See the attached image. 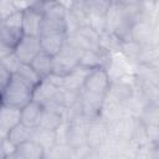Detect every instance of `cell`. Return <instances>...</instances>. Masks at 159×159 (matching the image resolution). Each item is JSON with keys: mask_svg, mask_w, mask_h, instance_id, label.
<instances>
[{"mask_svg": "<svg viewBox=\"0 0 159 159\" xmlns=\"http://www.w3.org/2000/svg\"><path fill=\"white\" fill-rule=\"evenodd\" d=\"M1 101L4 104L14 106L17 108L24 107L32 99L34 88L24 82L16 73L11 75L9 82L1 91Z\"/></svg>", "mask_w": 159, "mask_h": 159, "instance_id": "6da1fadb", "label": "cell"}, {"mask_svg": "<svg viewBox=\"0 0 159 159\" xmlns=\"http://www.w3.org/2000/svg\"><path fill=\"white\" fill-rule=\"evenodd\" d=\"M111 82H112V78L107 68L96 67V68H92L88 72L87 77L84 78L83 86L81 87V92L92 97L104 99L108 93Z\"/></svg>", "mask_w": 159, "mask_h": 159, "instance_id": "7a4b0ae2", "label": "cell"}, {"mask_svg": "<svg viewBox=\"0 0 159 159\" xmlns=\"http://www.w3.org/2000/svg\"><path fill=\"white\" fill-rule=\"evenodd\" d=\"M82 50L72 46L71 43L67 42L63 45L61 51L53 56V68L52 73L57 76L65 77L68 75L76 66H78V60H80V53Z\"/></svg>", "mask_w": 159, "mask_h": 159, "instance_id": "3957f363", "label": "cell"}, {"mask_svg": "<svg viewBox=\"0 0 159 159\" xmlns=\"http://www.w3.org/2000/svg\"><path fill=\"white\" fill-rule=\"evenodd\" d=\"M41 51L39 36L24 35L20 42L14 48V53L21 61V63H30L32 58Z\"/></svg>", "mask_w": 159, "mask_h": 159, "instance_id": "277c9868", "label": "cell"}, {"mask_svg": "<svg viewBox=\"0 0 159 159\" xmlns=\"http://www.w3.org/2000/svg\"><path fill=\"white\" fill-rule=\"evenodd\" d=\"M42 22V12L35 7H27L22 10V24L21 30L24 35L39 36Z\"/></svg>", "mask_w": 159, "mask_h": 159, "instance_id": "5b68a950", "label": "cell"}, {"mask_svg": "<svg viewBox=\"0 0 159 159\" xmlns=\"http://www.w3.org/2000/svg\"><path fill=\"white\" fill-rule=\"evenodd\" d=\"M67 40V32H48L41 34L39 36L40 47L42 51L50 53L51 56L57 55Z\"/></svg>", "mask_w": 159, "mask_h": 159, "instance_id": "8992f818", "label": "cell"}, {"mask_svg": "<svg viewBox=\"0 0 159 159\" xmlns=\"http://www.w3.org/2000/svg\"><path fill=\"white\" fill-rule=\"evenodd\" d=\"M63 123H65V117H63L62 111L57 108H52V107H45L41 114L39 125L36 128L56 132L63 125Z\"/></svg>", "mask_w": 159, "mask_h": 159, "instance_id": "52a82bcc", "label": "cell"}, {"mask_svg": "<svg viewBox=\"0 0 159 159\" xmlns=\"http://www.w3.org/2000/svg\"><path fill=\"white\" fill-rule=\"evenodd\" d=\"M45 148L36 142L35 139H29L19 145H16L11 158H22V159H42L45 158Z\"/></svg>", "mask_w": 159, "mask_h": 159, "instance_id": "ba28073f", "label": "cell"}, {"mask_svg": "<svg viewBox=\"0 0 159 159\" xmlns=\"http://www.w3.org/2000/svg\"><path fill=\"white\" fill-rule=\"evenodd\" d=\"M43 108L45 107L40 102L31 99L24 107L20 108V122L27 127L36 128L39 125Z\"/></svg>", "mask_w": 159, "mask_h": 159, "instance_id": "9c48e42d", "label": "cell"}, {"mask_svg": "<svg viewBox=\"0 0 159 159\" xmlns=\"http://www.w3.org/2000/svg\"><path fill=\"white\" fill-rule=\"evenodd\" d=\"M133 94H134V89L129 83L118 81V82H111L107 97H109L111 99H113L114 102L122 106H125L130 101Z\"/></svg>", "mask_w": 159, "mask_h": 159, "instance_id": "30bf717a", "label": "cell"}, {"mask_svg": "<svg viewBox=\"0 0 159 159\" xmlns=\"http://www.w3.org/2000/svg\"><path fill=\"white\" fill-rule=\"evenodd\" d=\"M153 36H154V30L150 22L147 20L134 22L130 27V40L138 42L139 45L154 43L152 42Z\"/></svg>", "mask_w": 159, "mask_h": 159, "instance_id": "8fae6325", "label": "cell"}, {"mask_svg": "<svg viewBox=\"0 0 159 159\" xmlns=\"http://www.w3.org/2000/svg\"><path fill=\"white\" fill-rule=\"evenodd\" d=\"M20 123V108L1 104L0 107V130L7 133L12 127Z\"/></svg>", "mask_w": 159, "mask_h": 159, "instance_id": "7c38bea8", "label": "cell"}, {"mask_svg": "<svg viewBox=\"0 0 159 159\" xmlns=\"http://www.w3.org/2000/svg\"><path fill=\"white\" fill-rule=\"evenodd\" d=\"M31 67L37 72V75L45 80L47 78L51 73H52V68H53V56H51L50 53L45 52V51H40L30 62Z\"/></svg>", "mask_w": 159, "mask_h": 159, "instance_id": "4fadbf2b", "label": "cell"}, {"mask_svg": "<svg viewBox=\"0 0 159 159\" xmlns=\"http://www.w3.org/2000/svg\"><path fill=\"white\" fill-rule=\"evenodd\" d=\"M22 36H24V32L21 29L6 26L2 24L0 25V43L7 48L14 51V48L20 42Z\"/></svg>", "mask_w": 159, "mask_h": 159, "instance_id": "5bb4252c", "label": "cell"}, {"mask_svg": "<svg viewBox=\"0 0 159 159\" xmlns=\"http://www.w3.org/2000/svg\"><path fill=\"white\" fill-rule=\"evenodd\" d=\"M34 130L35 128L27 127L25 124H22L21 122L19 124H16L15 127H12L7 133H6V138L14 144V145H19L20 143L32 139L34 135Z\"/></svg>", "mask_w": 159, "mask_h": 159, "instance_id": "9a60e30c", "label": "cell"}, {"mask_svg": "<svg viewBox=\"0 0 159 159\" xmlns=\"http://www.w3.org/2000/svg\"><path fill=\"white\" fill-rule=\"evenodd\" d=\"M16 75L32 88H36L42 81V78L37 75V72L31 67L30 63H21L19 70L16 71Z\"/></svg>", "mask_w": 159, "mask_h": 159, "instance_id": "2e32d148", "label": "cell"}, {"mask_svg": "<svg viewBox=\"0 0 159 159\" xmlns=\"http://www.w3.org/2000/svg\"><path fill=\"white\" fill-rule=\"evenodd\" d=\"M112 1L113 0H88V1H86L88 10H89V15L104 17Z\"/></svg>", "mask_w": 159, "mask_h": 159, "instance_id": "e0dca14e", "label": "cell"}, {"mask_svg": "<svg viewBox=\"0 0 159 159\" xmlns=\"http://www.w3.org/2000/svg\"><path fill=\"white\" fill-rule=\"evenodd\" d=\"M0 62L2 63V66L11 73V75H15L16 71L19 70L20 65H21V61L17 58V56L14 53V51L9 52L7 55H5L4 57L0 58Z\"/></svg>", "mask_w": 159, "mask_h": 159, "instance_id": "ac0fdd59", "label": "cell"}, {"mask_svg": "<svg viewBox=\"0 0 159 159\" xmlns=\"http://www.w3.org/2000/svg\"><path fill=\"white\" fill-rule=\"evenodd\" d=\"M16 11L19 10L12 2V0H0V22H2L5 19H7Z\"/></svg>", "mask_w": 159, "mask_h": 159, "instance_id": "d6986e66", "label": "cell"}, {"mask_svg": "<svg viewBox=\"0 0 159 159\" xmlns=\"http://www.w3.org/2000/svg\"><path fill=\"white\" fill-rule=\"evenodd\" d=\"M1 24H2V25H6V26L21 29V24H22V11L19 10V11L14 12V14L10 15L7 19H5Z\"/></svg>", "mask_w": 159, "mask_h": 159, "instance_id": "ffe728a7", "label": "cell"}, {"mask_svg": "<svg viewBox=\"0 0 159 159\" xmlns=\"http://www.w3.org/2000/svg\"><path fill=\"white\" fill-rule=\"evenodd\" d=\"M10 77H11V73H10V72L2 66V63L0 62V93H1L2 88L6 86V83L9 82Z\"/></svg>", "mask_w": 159, "mask_h": 159, "instance_id": "44dd1931", "label": "cell"}, {"mask_svg": "<svg viewBox=\"0 0 159 159\" xmlns=\"http://www.w3.org/2000/svg\"><path fill=\"white\" fill-rule=\"evenodd\" d=\"M56 1L68 11V10L73 6V4H75V1H76V0H56Z\"/></svg>", "mask_w": 159, "mask_h": 159, "instance_id": "7402d4cb", "label": "cell"}, {"mask_svg": "<svg viewBox=\"0 0 159 159\" xmlns=\"http://www.w3.org/2000/svg\"><path fill=\"white\" fill-rule=\"evenodd\" d=\"M119 1L123 4H142L147 0H119Z\"/></svg>", "mask_w": 159, "mask_h": 159, "instance_id": "603a6c76", "label": "cell"}, {"mask_svg": "<svg viewBox=\"0 0 159 159\" xmlns=\"http://www.w3.org/2000/svg\"><path fill=\"white\" fill-rule=\"evenodd\" d=\"M1 104H2V101H1V94H0V107H1Z\"/></svg>", "mask_w": 159, "mask_h": 159, "instance_id": "cb8c5ba5", "label": "cell"}, {"mask_svg": "<svg viewBox=\"0 0 159 159\" xmlns=\"http://www.w3.org/2000/svg\"><path fill=\"white\" fill-rule=\"evenodd\" d=\"M81 1H88V0H81Z\"/></svg>", "mask_w": 159, "mask_h": 159, "instance_id": "d4e9b609", "label": "cell"}, {"mask_svg": "<svg viewBox=\"0 0 159 159\" xmlns=\"http://www.w3.org/2000/svg\"><path fill=\"white\" fill-rule=\"evenodd\" d=\"M113 1H119V0H113Z\"/></svg>", "mask_w": 159, "mask_h": 159, "instance_id": "484cf974", "label": "cell"}]
</instances>
